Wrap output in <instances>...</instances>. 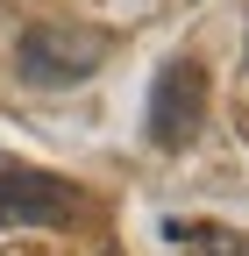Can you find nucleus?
<instances>
[{"mask_svg": "<svg viewBox=\"0 0 249 256\" xmlns=\"http://www.w3.org/2000/svg\"><path fill=\"white\" fill-rule=\"evenodd\" d=\"M86 214V192L72 178H50L36 164L0 156V228H64Z\"/></svg>", "mask_w": 249, "mask_h": 256, "instance_id": "1", "label": "nucleus"}, {"mask_svg": "<svg viewBox=\"0 0 249 256\" xmlns=\"http://www.w3.org/2000/svg\"><path fill=\"white\" fill-rule=\"evenodd\" d=\"M107 64V36L92 28H28L14 43V72L28 86H78Z\"/></svg>", "mask_w": 249, "mask_h": 256, "instance_id": "2", "label": "nucleus"}, {"mask_svg": "<svg viewBox=\"0 0 249 256\" xmlns=\"http://www.w3.org/2000/svg\"><path fill=\"white\" fill-rule=\"evenodd\" d=\"M200 114H206V72L192 57H171L157 86H150V142L157 150H185L200 136Z\"/></svg>", "mask_w": 249, "mask_h": 256, "instance_id": "3", "label": "nucleus"}, {"mask_svg": "<svg viewBox=\"0 0 249 256\" xmlns=\"http://www.w3.org/2000/svg\"><path fill=\"white\" fill-rule=\"evenodd\" d=\"M164 242H178L185 256H249L235 228H192V220H164Z\"/></svg>", "mask_w": 249, "mask_h": 256, "instance_id": "4", "label": "nucleus"}]
</instances>
